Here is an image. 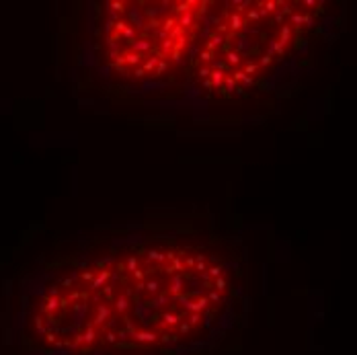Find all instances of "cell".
Here are the masks:
<instances>
[]
</instances>
